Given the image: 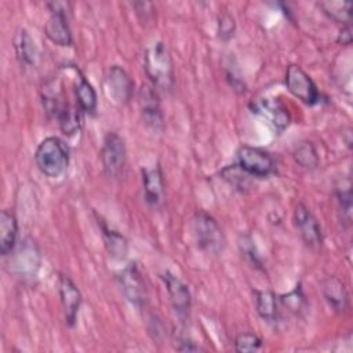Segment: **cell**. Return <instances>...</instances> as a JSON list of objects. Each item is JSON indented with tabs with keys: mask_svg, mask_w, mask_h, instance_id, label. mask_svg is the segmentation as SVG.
Returning <instances> with one entry per match:
<instances>
[{
	"mask_svg": "<svg viewBox=\"0 0 353 353\" xmlns=\"http://www.w3.org/2000/svg\"><path fill=\"white\" fill-rule=\"evenodd\" d=\"M34 161L43 175L58 178L68 168L69 148L58 137H47L36 148Z\"/></svg>",
	"mask_w": 353,
	"mask_h": 353,
	"instance_id": "cell-1",
	"label": "cell"
},
{
	"mask_svg": "<svg viewBox=\"0 0 353 353\" xmlns=\"http://www.w3.org/2000/svg\"><path fill=\"white\" fill-rule=\"evenodd\" d=\"M143 65L145 72L156 90L170 91L174 87L172 59L161 41L154 43L145 51Z\"/></svg>",
	"mask_w": 353,
	"mask_h": 353,
	"instance_id": "cell-2",
	"label": "cell"
},
{
	"mask_svg": "<svg viewBox=\"0 0 353 353\" xmlns=\"http://www.w3.org/2000/svg\"><path fill=\"white\" fill-rule=\"evenodd\" d=\"M192 230L197 247L212 255H218L225 245L223 233L216 221L205 211L199 210L192 218Z\"/></svg>",
	"mask_w": 353,
	"mask_h": 353,
	"instance_id": "cell-3",
	"label": "cell"
},
{
	"mask_svg": "<svg viewBox=\"0 0 353 353\" xmlns=\"http://www.w3.org/2000/svg\"><path fill=\"white\" fill-rule=\"evenodd\" d=\"M236 154L237 165L251 176L266 178L276 171L274 159L261 148L243 145Z\"/></svg>",
	"mask_w": 353,
	"mask_h": 353,
	"instance_id": "cell-4",
	"label": "cell"
},
{
	"mask_svg": "<svg viewBox=\"0 0 353 353\" xmlns=\"http://www.w3.org/2000/svg\"><path fill=\"white\" fill-rule=\"evenodd\" d=\"M287 90L306 105H316L320 101V92L310 76L298 65H290L285 70Z\"/></svg>",
	"mask_w": 353,
	"mask_h": 353,
	"instance_id": "cell-5",
	"label": "cell"
},
{
	"mask_svg": "<svg viewBox=\"0 0 353 353\" xmlns=\"http://www.w3.org/2000/svg\"><path fill=\"white\" fill-rule=\"evenodd\" d=\"M127 150L123 138L116 132H108L101 149V161L108 176L117 178L125 165Z\"/></svg>",
	"mask_w": 353,
	"mask_h": 353,
	"instance_id": "cell-6",
	"label": "cell"
},
{
	"mask_svg": "<svg viewBox=\"0 0 353 353\" xmlns=\"http://www.w3.org/2000/svg\"><path fill=\"white\" fill-rule=\"evenodd\" d=\"M251 110L261 116L279 134L291 123V113L288 108L276 98H258L251 102Z\"/></svg>",
	"mask_w": 353,
	"mask_h": 353,
	"instance_id": "cell-7",
	"label": "cell"
},
{
	"mask_svg": "<svg viewBox=\"0 0 353 353\" xmlns=\"http://www.w3.org/2000/svg\"><path fill=\"white\" fill-rule=\"evenodd\" d=\"M119 284L123 290V294L125 298L135 306H142L146 301L148 291H146V284L143 280V276L141 270L138 269L135 262H130L125 265L121 272L117 276Z\"/></svg>",
	"mask_w": 353,
	"mask_h": 353,
	"instance_id": "cell-8",
	"label": "cell"
},
{
	"mask_svg": "<svg viewBox=\"0 0 353 353\" xmlns=\"http://www.w3.org/2000/svg\"><path fill=\"white\" fill-rule=\"evenodd\" d=\"M160 277L165 285L174 312L181 320H185L189 316L192 306V296L188 285L168 270L163 272Z\"/></svg>",
	"mask_w": 353,
	"mask_h": 353,
	"instance_id": "cell-9",
	"label": "cell"
},
{
	"mask_svg": "<svg viewBox=\"0 0 353 353\" xmlns=\"http://www.w3.org/2000/svg\"><path fill=\"white\" fill-rule=\"evenodd\" d=\"M105 90L112 102L116 105H125L132 97L134 81L123 68L113 65L108 70L105 79Z\"/></svg>",
	"mask_w": 353,
	"mask_h": 353,
	"instance_id": "cell-10",
	"label": "cell"
},
{
	"mask_svg": "<svg viewBox=\"0 0 353 353\" xmlns=\"http://www.w3.org/2000/svg\"><path fill=\"white\" fill-rule=\"evenodd\" d=\"M294 222L295 226L305 241V244L313 250H319L321 247L323 234L321 228L312 214V211L302 203H298L294 210Z\"/></svg>",
	"mask_w": 353,
	"mask_h": 353,
	"instance_id": "cell-11",
	"label": "cell"
},
{
	"mask_svg": "<svg viewBox=\"0 0 353 353\" xmlns=\"http://www.w3.org/2000/svg\"><path fill=\"white\" fill-rule=\"evenodd\" d=\"M58 290L63 307L65 321L69 327H73L77 320V313L81 306V292L70 277L66 274H59L58 277Z\"/></svg>",
	"mask_w": 353,
	"mask_h": 353,
	"instance_id": "cell-12",
	"label": "cell"
},
{
	"mask_svg": "<svg viewBox=\"0 0 353 353\" xmlns=\"http://www.w3.org/2000/svg\"><path fill=\"white\" fill-rule=\"evenodd\" d=\"M138 101L145 124L153 130H160L163 127V114L157 90L153 85H142L138 94Z\"/></svg>",
	"mask_w": 353,
	"mask_h": 353,
	"instance_id": "cell-13",
	"label": "cell"
},
{
	"mask_svg": "<svg viewBox=\"0 0 353 353\" xmlns=\"http://www.w3.org/2000/svg\"><path fill=\"white\" fill-rule=\"evenodd\" d=\"M141 174L146 203L153 208L161 207L164 203V181L160 165L156 164L153 167H143Z\"/></svg>",
	"mask_w": 353,
	"mask_h": 353,
	"instance_id": "cell-14",
	"label": "cell"
},
{
	"mask_svg": "<svg viewBox=\"0 0 353 353\" xmlns=\"http://www.w3.org/2000/svg\"><path fill=\"white\" fill-rule=\"evenodd\" d=\"M321 292L327 301V303L336 312L345 313L349 307V294L342 283L335 276H328L321 281Z\"/></svg>",
	"mask_w": 353,
	"mask_h": 353,
	"instance_id": "cell-15",
	"label": "cell"
},
{
	"mask_svg": "<svg viewBox=\"0 0 353 353\" xmlns=\"http://www.w3.org/2000/svg\"><path fill=\"white\" fill-rule=\"evenodd\" d=\"M44 33L54 44L61 47H69L73 43L70 28L68 25L66 14L51 12L50 18L44 25Z\"/></svg>",
	"mask_w": 353,
	"mask_h": 353,
	"instance_id": "cell-16",
	"label": "cell"
},
{
	"mask_svg": "<svg viewBox=\"0 0 353 353\" xmlns=\"http://www.w3.org/2000/svg\"><path fill=\"white\" fill-rule=\"evenodd\" d=\"M73 91L76 103L83 110V113L92 114L97 110V92L91 83L84 77V74L77 69V76L73 83Z\"/></svg>",
	"mask_w": 353,
	"mask_h": 353,
	"instance_id": "cell-17",
	"label": "cell"
},
{
	"mask_svg": "<svg viewBox=\"0 0 353 353\" xmlns=\"http://www.w3.org/2000/svg\"><path fill=\"white\" fill-rule=\"evenodd\" d=\"M17 234L18 222L15 215L8 210H3L0 214V252L3 256H7L14 251Z\"/></svg>",
	"mask_w": 353,
	"mask_h": 353,
	"instance_id": "cell-18",
	"label": "cell"
},
{
	"mask_svg": "<svg viewBox=\"0 0 353 353\" xmlns=\"http://www.w3.org/2000/svg\"><path fill=\"white\" fill-rule=\"evenodd\" d=\"M12 43H14V50L19 62L26 66H34L39 54H37V47L33 39L30 37V34L28 33V30L22 28L17 29Z\"/></svg>",
	"mask_w": 353,
	"mask_h": 353,
	"instance_id": "cell-19",
	"label": "cell"
},
{
	"mask_svg": "<svg viewBox=\"0 0 353 353\" xmlns=\"http://www.w3.org/2000/svg\"><path fill=\"white\" fill-rule=\"evenodd\" d=\"M252 296L258 314L269 323L276 321L279 317V303L276 294L270 290H254Z\"/></svg>",
	"mask_w": 353,
	"mask_h": 353,
	"instance_id": "cell-20",
	"label": "cell"
},
{
	"mask_svg": "<svg viewBox=\"0 0 353 353\" xmlns=\"http://www.w3.org/2000/svg\"><path fill=\"white\" fill-rule=\"evenodd\" d=\"M98 225L101 228V233L109 255L114 259H123L127 255V250H128L125 237L120 234L117 230L110 229L103 219L98 218Z\"/></svg>",
	"mask_w": 353,
	"mask_h": 353,
	"instance_id": "cell-21",
	"label": "cell"
},
{
	"mask_svg": "<svg viewBox=\"0 0 353 353\" xmlns=\"http://www.w3.org/2000/svg\"><path fill=\"white\" fill-rule=\"evenodd\" d=\"M317 6L332 21L343 25H350L352 22V3L350 1H320Z\"/></svg>",
	"mask_w": 353,
	"mask_h": 353,
	"instance_id": "cell-22",
	"label": "cell"
},
{
	"mask_svg": "<svg viewBox=\"0 0 353 353\" xmlns=\"http://www.w3.org/2000/svg\"><path fill=\"white\" fill-rule=\"evenodd\" d=\"M295 163L305 170H314L319 165V154L312 142H301L292 152Z\"/></svg>",
	"mask_w": 353,
	"mask_h": 353,
	"instance_id": "cell-23",
	"label": "cell"
},
{
	"mask_svg": "<svg viewBox=\"0 0 353 353\" xmlns=\"http://www.w3.org/2000/svg\"><path fill=\"white\" fill-rule=\"evenodd\" d=\"M219 175L230 186H233L234 189H237L240 192H245L251 186V182H250L251 175H248L245 171H243L237 164L226 165L225 168L221 170Z\"/></svg>",
	"mask_w": 353,
	"mask_h": 353,
	"instance_id": "cell-24",
	"label": "cell"
},
{
	"mask_svg": "<svg viewBox=\"0 0 353 353\" xmlns=\"http://www.w3.org/2000/svg\"><path fill=\"white\" fill-rule=\"evenodd\" d=\"M336 197H338V205L342 211V219L350 223V215H352V192H350V182L346 181V185L343 182L336 186Z\"/></svg>",
	"mask_w": 353,
	"mask_h": 353,
	"instance_id": "cell-25",
	"label": "cell"
},
{
	"mask_svg": "<svg viewBox=\"0 0 353 353\" xmlns=\"http://www.w3.org/2000/svg\"><path fill=\"white\" fill-rule=\"evenodd\" d=\"M262 346V339L254 332H240L234 338V350L244 352H256Z\"/></svg>",
	"mask_w": 353,
	"mask_h": 353,
	"instance_id": "cell-26",
	"label": "cell"
},
{
	"mask_svg": "<svg viewBox=\"0 0 353 353\" xmlns=\"http://www.w3.org/2000/svg\"><path fill=\"white\" fill-rule=\"evenodd\" d=\"M280 302L292 313H301L305 306H306V301H305V295L302 294V288L298 284L291 292L284 294L280 296Z\"/></svg>",
	"mask_w": 353,
	"mask_h": 353,
	"instance_id": "cell-27",
	"label": "cell"
},
{
	"mask_svg": "<svg viewBox=\"0 0 353 353\" xmlns=\"http://www.w3.org/2000/svg\"><path fill=\"white\" fill-rule=\"evenodd\" d=\"M236 30V22L232 14L223 11L218 15V37L223 41L233 37Z\"/></svg>",
	"mask_w": 353,
	"mask_h": 353,
	"instance_id": "cell-28",
	"label": "cell"
},
{
	"mask_svg": "<svg viewBox=\"0 0 353 353\" xmlns=\"http://www.w3.org/2000/svg\"><path fill=\"white\" fill-rule=\"evenodd\" d=\"M336 41L339 44H342V46H349L352 43V29H350V25H343L341 28Z\"/></svg>",
	"mask_w": 353,
	"mask_h": 353,
	"instance_id": "cell-29",
	"label": "cell"
},
{
	"mask_svg": "<svg viewBox=\"0 0 353 353\" xmlns=\"http://www.w3.org/2000/svg\"><path fill=\"white\" fill-rule=\"evenodd\" d=\"M176 349L181 350V352H200L203 350L199 345H196L194 342L189 341V339H178V345H176Z\"/></svg>",
	"mask_w": 353,
	"mask_h": 353,
	"instance_id": "cell-30",
	"label": "cell"
}]
</instances>
